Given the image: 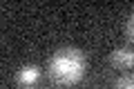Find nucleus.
Masks as SVG:
<instances>
[{
  "label": "nucleus",
  "instance_id": "nucleus-2",
  "mask_svg": "<svg viewBox=\"0 0 134 89\" xmlns=\"http://www.w3.org/2000/svg\"><path fill=\"white\" fill-rule=\"evenodd\" d=\"M40 67L38 65H23L16 71V82L18 87H34V85L40 80Z\"/></svg>",
  "mask_w": 134,
  "mask_h": 89
},
{
  "label": "nucleus",
  "instance_id": "nucleus-4",
  "mask_svg": "<svg viewBox=\"0 0 134 89\" xmlns=\"http://www.w3.org/2000/svg\"><path fill=\"white\" fill-rule=\"evenodd\" d=\"M114 89H134V76H121V78H116Z\"/></svg>",
  "mask_w": 134,
  "mask_h": 89
},
{
  "label": "nucleus",
  "instance_id": "nucleus-1",
  "mask_svg": "<svg viewBox=\"0 0 134 89\" xmlns=\"http://www.w3.org/2000/svg\"><path fill=\"white\" fill-rule=\"evenodd\" d=\"M87 69V58L85 51L78 47H60L49 56L47 60V76L56 85L72 87L81 82Z\"/></svg>",
  "mask_w": 134,
  "mask_h": 89
},
{
  "label": "nucleus",
  "instance_id": "nucleus-5",
  "mask_svg": "<svg viewBox=\"0 0 134 89\" xmlns=\"http://www.w3.org/2000/svg\"><path fill=\"white\" fill-rule=\"evenodd\" d=\"M125 33H127V40L134 42V14H130L127 25H125Z\"/></svg>",
  "mask_w": 134,
  "mask_h": 89
},
{
  "label": "nucleus",
  "instance_id": "nucleus-3",
  "mask_svg": "<svg viewBox=\"0 0 134 89\" xmlns=\"http://www.w3.org/2000/svg\"><path fill=\"white\" fill-rule=\"evenodd\" d=\"M110 62L116 69H130L134 67V49L130 47H119L110 54Z\"/></svg>",
  "mask_w": 134,
  "mask_h": 89
}]
</instances>
